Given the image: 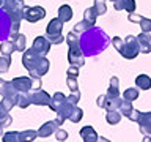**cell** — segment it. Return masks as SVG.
<instances>
[{"mask_svg":"<svg viewBox=\"0 0 151 142\" xmlns=\"http://www.w3.org/2000/svg\"><path fill=\"white\" fill-rule=\"evenodd\" d=\"M110 44V38L101 27H91L80 35V47L85 57H96Z\"/></svg>","mask_w":151,"mask_h":142,"instance_id":"cell-1","label":"cell"},{"mask_svg":"<svg viewBox=\"0 0 151 142\" xmlns=\"http://www.w3.org/2000/svg\"><path fill=\"white\" fill-rule=\"evenodd\" d=\"M22 65L28 71V76L33 79H41V76H44L50 68V62L44 55L35 52L32 47L22 52Z\"/></svg>","mask_w":151,"mask_h":142,"instance_id":"cell-2","label":"cell"},{"mask_svg":"<svg viewBox=\"0 0 151 142\" xmlns=\"http://www.w3.org/2000/svg\"><path fill=\"white\" fill-rule=\"evenodd\" d=\"M66 38V44H68L69 51H68V62L71 63V66H83L85 65V55L82 52V47H80V36L79 33H76L74 30L69 32Z\"/></svg>","mask_w":151,"mask_h":142,"instance_id":"cell-3","label":"cell"},{"mask_svg":"<svg viewBox=\"0 0 151 142\" xmlns=\"http://www.w3.org/2000/svg\"><path fill=\"white\" fill-rule=\"evenodd\" d=\"M120 55L124 57L126 60H132L135 59L137 55H139L140 52V44H139V40H137V36L134 35H127L126 40L123 41V46L120 47Z\"/></svg>","mask_w":151,"mask_h":142,"instance_id":"cell-4","label":"cell"},{"mask_svg":"<svg viewBox=\"0 0 151 142\" xmlns=\"http://www.w3.org/2000/svg\"><path fill=\"white\" fill-rule=\"evenodd\" d=\"M11 36V19L8 13L2 8L0 9V43L6 41Z\"/></svg>","mask_w":151,"mask_h":142,"instance_id":"cell-5","label":"cell"},{"mask_svg":"<svg viewBox=\"0 0 151 142\" xmlns=\"http://www.w3.org/2000/svg\"><path fill=\"white\" fill-rule=\"evenodd\" d=\"M30 99H32V104H35V106H47V107H50V104H52V96L47 92H44L42 88L32 90L30 92Z\"/></svg>","mask_w":151,"mask_h":142,"instance_id":"cell-6","label":"cell"},{"mask_svg":"<svg viewBox=\"0 0 151 142\" xmlns=\"http://www.w3.org/2000/svg\"><path fill=\"white\" fill-rule=\"evenodd\" d=\"M46 17V9L42 7H25L24 8V19L28 22H38Z\"/></svg>","mask_w":151,"mask_h":142,"instance_id":"cell-7","label":"cell"},{"mask_svg":"<svg viewBox=\"0 0 151 142\" xmlns=\"http://www.w3.org/2000/svg\"><path fill=\"white\" fill-rule=\"evenodd\" d=\"M11 82L19 93H28L33 90V78L30 76H19V78H14Z\"/></svg>","mask_w":151,"mask_h":142,"instance_id":"cell-8","label":"cell"},{"mask_svg":"<svg viewBox=\"0 0 151 142\" xmlns=\"http://www.w3.org/2000/svg\"><path fill=\"white\" fill-rule=\"evenodd\" d=\"M0 96L2 98H11V99H16L17 101L19 92L14 88L11 80H5V79L0 78Z\"/></svg>","mask_w":151,"mask_h":142,"instance_id":"cell-9","label":"cell"},{"mask_svg":"<svg viewBox=\"0 0 151 142\" xmlns=\"http://www.w3.org/2000/svg\"><path fill=\"white\" fill-rule=\"evenodd\" d=\"M50 46H52V43L47 40L46 36H36L35 40H33V44H32V49L38 52L40 55H47L49 54V51H50Z\"/></svg>","mask_w":151,"mask_h":142,"instance_id":"cell-10","label":"cell"},{"mask_svg":"<svg viewBox=\"0 0 151 142\" xmlns=\"http://www.w3.org/2000/svg\"><path fill=\"white\" fill-rule=\"evenodd\" d=\"M76 106H77V104H71V103L68 101L63 107L60 109L58 112H57L55 122L58 123V126H61L66 120H69V117H71V114H73V111H74V107H76Z\"/></svg>","mask_w":151,"mask_h":142,"instance_id":"cell-11","label":"cell"},{"mask_svg":"<svg viewBox=\"0 0 151 142\" xmlns=\"http://www.w3.org/2000/svg\"><path fill=\"white\" fill-rule=\"evenodd\" d=\"M137 123H139V126H140L142 134L151 136V112H142Z\"/></svg>","mask_w":151,"mask_h":142,"instance_id":"cell-12","label":"cell"},{"mask_svg":"<svg viewBox=\"0 0 151 142\" xmlns=\"http://www.w3.org/2000/svg\"><path fill=\"white\" fill-rule=\"evenodd\" d=\"M63 24L58 17L50 19L49 24L46 27V36H52V35H61V30H63Z\"/></svg>","mask_w":151,"mask_h":142,"instance_id":"cell-13","label":"cell"},{"mask_svg":"<svg viewBox=\"0 0 151 142\" xmlns=\"http://www.w3.org/2000/svg\"><path fill=\"white\" fill-rule=\"evenodd\" d=\"M58 130V123L55 120L46 122L42 126H40L38 130V137H49L50 134H55V131Z\"/></svg>","mask_w":151,"mask_h":142,"instance_id":"cell-14","label":"cell"},{"mask_svg":"<svg viewBox=\"0 0 151 142\" xmlns=\"http://www.w3.org/2000/svg\"><path fill=\"white\" fill-rule=\"evenodd\" d=\"M80 137L83 139V142H98V139H99L96 130L91 125H87L80 130Z\"/></svg>","mask_w":151,"mask_h":142,"instance_id":"cell-15","label":"cell"},{"mask_svg":"<svg viewBox=\"0 0 151 142\" xmlns=\"http://www.w3.org/2000/svg\"><path fill=\"white\" fill-rule=\"evenodd\" d=\"M66 103H68V96H66V95H63L61 92H57V93H54V96H52L50 109H52L54 112H58Z\"/></svg>","mask_w":151,"mask_h":142,"instance_id":"cell-16","label":"cell"},{"mask_svg":"<svg viewBox=\"0 0 151 142\" xmlns=\"http://www.w3.org/2000/svg\"><path fill=\"white\" fill-rule=\"evenodd\" d=\"M137 40H139L142 54H150V52H151V35H150V33L142 32L140 35L137 36Z\"/></svg>","mask_w":151,"mask_h":142,"instance_id":"cell-17","label":"cell"},{"mask_svg":"<svg viewBox=\"0 0 151 142\" xmlns=\"http://www.w3.org/2000/svg\"><path fill=\"white\" fill-rule=\"evenodd\" d=\"M11 41H13V44H14V47H16V51L17 52H24L27 49V38H25V35H22V33H11Z\"/></svg>","mask_w":151,"mask_h":142,"instance_id":"cell-18","label":"cell"},{"mask_svg":"<svg viewBox=\"0 0 151 142\" xmlns=\"http://www.w3.org/2000/svg\"><path fill=\"white\" fill-rule=\"evenodd\" d=\"M57 17H58L61 22L71 21V19H73V8H71L69 5H61L58 8V16Z\"/></svg>","mask_w":151,"mask_h":142,"instance_id":"cell-19","label":"cell"},{"mask_svg":"<svg viewBox=\"0 0 151 142\" xmlns=\"http://www.w3.org/2000/svg\"><path fill=\"white\" fill-rule=\"evenodd\" d=\"M135 85L140 90H150L151 88V78L148 74H139L135 78Z\"/></svg>","mask_w":151,"mask_h":142,"instance_id":"cell-20","label":"cell"},{"mask_svg":"<svg viewBox=\"0 0 151 142\" xmlns=\"http://www.w3.org/2000/svg\"><path fill=\"white\" fill-rule=\"evenodd\" d=\"M118 84H120V80L118 78H113L110 79V85H109V90H107V98H120V90H118Z\"/></svg>","mask_w":151,"mask_h":142,"instance_id":"cell-21","label":"cell"},{"mask_svg":"<svg viewBox=\"0 0 151 142\" xmlns=\"http://www.w3.org/2000/svg\"><path fill=\"white\" fill-rule=\"evenodd\" d=\"M19 137H21V142H33L35 139H38V131L35 130H25L19 133Z\"/></svg>","mask_w":151,"mask_h":142,"instance_id":"cell-22","label":"cell"},{"mask_svg":"<svg viewBox=\"0 0 151 142\" xmlns=\"http://www.w3.org/2000/svg\"><path fill=\"white\" fill-rule=\"evenodd\" d=\"M121 117L123 115H121L120 111H107V114H106V120H107L109 125H118L121 120Z\"/></svg>","mask_w":151,"mask_h":142,"instance_id":"cell-23","label":"cell"},{"mask_svg":"<svg viewBox=\"0 0 151 142\" xmlns=\"http://www.w3.org/2000/svg\"><path fill=\"white\" fill-rule=\"evenodd\" d=\"M14 51H16V47H14L11 40H6V41L0 43V52H2V55H9L11 57V54Z\"/></svg>","mask_w":151,"mask_h":142,"instance_id":"cell-24","label":"cell"},{"mask_svg":"<svg viewBox=\"0 0 151 142\" xmlns=\"http://www.w3.org/2000/svg\"><path fill=\"white\" fill-rule=\"evenodd\" d=\"M83 19L85 21H88L91 25H94L96 24V19H98V13H96V9H94L93 7H90V8H87L83 11Z\"/></svg>","mask_w":151,"mask_h":142,"instance_id":"cell-25","label":"cell"},{"mask_svg":"<svg viewBox=\"0 0 151 142\" xmlns=\"http://www.w3.org/2000/svg\"><path fill=\"white\" fill-rule=\"evenodd\" d=\"M30 104H32L30 92H28V93H19V96H17V106L19 107H21V109H27Z\"/></svg>","mask_w":151,"mask_h":142,"instance_id":"cell-26","label":"cell"},{"mask_svg":"<svg viewBox=\"0 0 151 142\" xmlns=\"http://www.w3.org/2000/svg\"><path fill=\"white\" fill-rule=\"evenodd\" d=\"M137 98H139V88L135 87L126 88L124 93H123V99H127V101H135Z\"/></svg>","mask_w":151,"mask_h":142,"instance_id":"cell-27","label":"cell"},{"mask_svg":"<svg viewBox=\"0 0 151 142\" xmlns=\"http://www.w3.org/2000/svg\"><path fill=\"white\" fill-rule=\"evenodd\" d=\"M121 98H107L106 103V111H118L121 106Z\"/></svg>","mask_w":151,"mask_h":142,"instance_id":"cell-28","label":"cell"},{"mask_svg":"<svg viewBox=\"0 0 151 142\" xmlns=\"http://www.w3.org/2000/svg\"><path fill=\"white\" fill-rule=\"evenodd\" d=\"M118 111L121 112V115H124V117H129L131 115V112L134 111V107H132V101H127V99H123L121 101V106Z\"/></svg>","mask_w":151,"mask_h":142,"instance_id":"cell-29","label":"cell"},{"mask_svg":"<svg viewBox=\"0 0 151 142\" xmlns=\"http://www.w3.org/2000/svg\"><path fill=\"white\" fill-rule=\"evenodd\" d=\"M93 8L96 9L98 16H104V14L107 13V5H106V0H94Z\"/></svg>","mask_w":151,"mask_h":142,"instance_id":"cell-30","label":"cell"},{"mask_svg":"<svg viewBox=\"0 0 151 142\" xmlns=\"http://www.w3.org/2000/svg\"><path fill=\"white\" fill-rule=\"evenodd\" d=\"M91 27H94V25H91L88 21H85V19H82L80 22H77L74 25V32L76 33H83V32H87V30H90Z\"/></svg>","mask_w":151,"mask_h":142,"instance_id":"cell-31","label":"cell"},{"mask_svg":"<svg viewBox=\"0 0 151 142\" xmlns=\"http://www.w3.org/2000/svg\"><path fill=\"white\" fill-rule=\"evenodd\" d=\"M2 142H21L17 131H8L2 136Z\"/></svg>","mask_w":151,"mask_h":142,"instance_id":"cell-32","label":"cell"},{"mask_svg":"<svg viewBox=\"0 0 151 142\" xmlns=\"http://www.w3.org/2000/svg\"><path fill=\"white\" fill-rule=\"evenodd\" d=\"M11 66V57L9 55H0V74L6 73Z\"/></svg>","mask_w":151,"mask_h":142,"instance_id":"cell-33","label":"cell"},{"mask_svg":"<svg viewBox=\"0 0 151 142\" xmlns=\"http://www.w3.org/2000/svg\"><path fill=\"white\" fill-rule=\"evenodd\" d=\"M82 118H83V111H82L79 106H76L74 111H73V114H71V117H69V120L73 122V123H79Z\"/></svg>","mask_w":151,"mask_h":142,"instance_id":"cell-34","label":"cell"},{"mask_svg":"<svg viewBox=\"0 0 151 142\" xmlns=\"http://www.w3.org/2000/svg\"><path fill=\"white\" fill-rule=\"evenodd\" d=\"M137 8L135 0H123V9H126V13H134Z\"/></svg>","mask_w":151,"mask_h":142,"instance_id":"cell-35","label":"cell"},{"mask_svg":"<svg viewBox=\"0 0 151 142\" xmlns=\"http://www.w3.org/2000/svg\"><path fill=\"white\" fill-rule=\"evenodd\" d=\"M11 123H13V118H11V115H9V114H8L6 117L0 118V136L5 134V133H3V128H5V126H9Z\"/></svg>","mask_w":151,"mask_h":142,"instance_id":"cell-36","label":"cell"},{"mask_svg":"<svg viewBox=\"0 0 151 142\" xmlns=\"http://www.w3.org/2000/svg\"><path fill=\"white\" fill-rule=\"evenodd\" d=\"M140 24V28H142V32H145V33H151V19L148 17H143L142 21L139 22Z\"/></svg>","mask_w":151,"mask_h":142,"instance_id":"cell-37","label":"cell"},{"mask_svg":"<svg viewBox=\"0 0 151 142\" xmlns=\"http://www.w3.org/2000/svg\"><path fill=\"white\" fill-rule=\"evenodd\" d=\"M2 104L5 106V109L9 112L14 106H17V101H16V99H11V98H3L2 99Z\"/></svg>","mask_w":151,"mask_h":142,"instance_id":"cell-38","label":"cell"},{"mask_svg":"<svg viewBox=\"0 0 151 142\" xmlns=\"http://www.w3.org/2000/svg\"><path fill=\"white\" fill-rule=\"evenodd\" d=\"M66 85L69 87L71 92H77V90H79L77 79H74V78H66Z\"/></svg>","mask_w":151,"mask_h":142,"instance_id":"cell-39","label":"cell"},{"mask_svg":"<svg viewBox=\"0 0 151 142\" xmlns=\"http://www.w3.org/2000/svg\"><path fill=\"white\" fill-rule=\"evenodd\" d=\"M55 137H57V141L58 142H65L66 139H68V131H65V130H57L55 131Z\"/></svg>","mask_w":151,"mask_h":142,"instance_id":"cell-40","label":"cell"},{"mask_svg":"<svg viewBox=\"0 0 151 142\" xmlns=\"http://www.w3.org/2000/svg\"><path fill=\"white\" fill-rule=\"evenodd\" d=\"M142 19H143V16H142V14H139V13H135V11L127 14V21H129V22H137V24H139Z\"/></svg>","mask_w":151,"mask_h":142,"instance_id":"cell-41","label":"cell"},{"mask_svg":"<svg viewBox=\"0 0 151 142\" xmlns=\"http://www.w3.org/2000/svg\"><path fill=\"white\" fill-rule=\"evenodd\" d=\"M46 38L52 43V44H61L63 40H66V38H63V35H52V36H46Z\"/></svg>","mask_w":151,"mask_h":142,"instance_id":"cell-42","label":"cell"},{"mask_svg":"<svg viewBox=\"0 0 151 142\" xmlns=\"http://www.w3.org/2000/svg\"><path fill=\"white\" fill-rule=\"evenodd\" d=\"M66 76H68V78L77 79V76H79V66H69L68 71H66Z\"/></svg>","mask_w":151,"mask_h":142,"instance_id":"cell-43","label":"cell"},{"mask_svg":"<svg viewBox=\"0 0 151 142\" xmlns=\"http://www.w3.org/2000/svg\"><path fill=\"white\" fill-rule=\"evenodd\" d=\"M79 99H80V92H79V90H77V92H71V95L68 96V101L71 104H77Z\"/></svg>","mask_w":151,"mask_h":142,"instance_id":"cell-44","label":"cell"},{"mask_svg":"<svg viewBox=\"0 0 151 142\" xmlns=\"http://www.w3.org/2000/svg\"><path fill=\"white\" fill-rule=\"evenodd\" d=\"M106 103H107V95H99L98 99H96V104H98V107H102V109H106Z\"/></svg>","mask_w":151,"mask_h":142,"instance_id":"cell-45","label":"cell"},{"mask_svg":"<svg viewBox=\"0 0 151 142\" xmlns=\"http://www.w3.org/2000/svg\"><path fill=\"white\" fill-rule=\"evenodd\" d=\"M123 38H120V36H113V40H112V44H113V47H115L116 51H120V47L123 46Z\"/></svg>","mask_w":151,"mask_h":142,"instance_id":"cell-46","label":"cell"},{"mask_svg":"<svg viewBox=\"0 0 151 142\" xmlns=\"http://www.w3.org/2000/svg\"><path fill=\"white\" fill-rule=\"evenodd\" d=\"M140 114H142L140 111H137V109H134V111L131 112V115L127 117V118H129L131 122H139V118H140Z\"/></svg>","mask_w":151,"mask_h":142,"instance_id":"cell-47","label":"cell"},{"mask_svg":"<svg viewBox=\"0 0 151 142\" xmlns=\"http://www.w3.org/2000/svg\"><path fill=\"white\" fill-rule=\"evenodd\" d=\"M41 87H42L41 79H33V90H40Z\"/></svg>","mask_w":151,"mask_h":142,"instance_id":"cell-48","label":"cell"},{"mask_svg":"<svg viewBox=\"0 0 151 142\" xmlns=\"http://www.w3.org/2000/svg\"><path fill=\"white\" fill-rule=\"evenodd\" d=\"M113 8H115L116 11H121L123 9V0H115V2H113Z\"/></svg>","mask_w":151,"mask_h":142,"instance_id":"cell-49","label":"cell"},{"mask_svg":"<svg viewBox=\"0 0 151 142\" xmlns=\"http://www.w3.org/2000/svg\"><path fill=\"white\" fill-rule=\"evenodd\" d=\"M8 115V111L5 109V106L2 104V101H0V118H3V117H6Z\"/></svg>","mask_w":151,"mask_h":142,"instance_id":"cell-50","label":"cell"},{"mask_svg":"<svg viewBox=\"0 0 151 142\" xmlns=\"http://www.w3.org/2000/svg\"><path fill=\"white\" fill-rule=\"evenodd\" d=\"M98 142H110V139H107V137H99V139H98Z\"/></svg>","mask_w":151,"mask_h":142,"instance_id":"cell-51","label":"cell"},{"mask_svg":"<svg viewBox=\"0 0 151 142\" xmlns=\"http://www.w3.org/2000/svg\"><path fill=\"white\" fill-rule=\"evenodd\" d=\"M142 142H151V137H150V136H145V137H143V141H142Z\"/></svg>","mask_w":151,"mask_h":142,"instance_id":"cell-52","label":"cell"},{"mask_svg":"<svg viewBox=\"0 0 151 142\" xmlns=\"http://www.w3.org/2000/svg\"><path fill=\"white\" fill-rule=\"evenodd\" d=\"M3 8V0H0V9Z\"/></svg>","mask_w":151,"mask_h":142,"instance_id":"cell-53","label":"cell"},{"mask_svg":"<svg viewBox=\"0 0 151 142\" xmlns=\"http://www.w3.org/2000/svg\"><path fill=\"white\" fill-rule=\"evenodd\" d=\"M110 2H112V3H113V2H115V0H110Z\"/></svg>","mask_w":151,"mask_h":142,"instance_id":"cell-54","label":"cell"},{"mask_svg":"<svg viewBox=\"0 0 151 142\" xmlns=\"http://www.w3.org/2000/svg\"><path fill=\"white\" fill-rule=\"evenodd\" d=\"M21 2H22V0H21Z\"/></svg>","mask_w":151,"mask_h":142,"instance_id":"cell-55","label":"cell"}]
</instances>
